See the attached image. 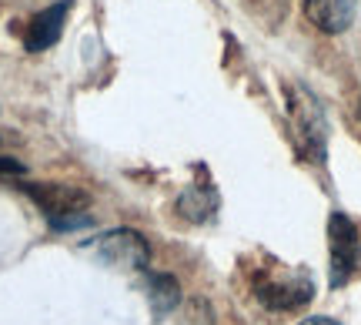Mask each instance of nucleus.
I'll use <instances>...</instances> for the list:
<instances>
[{"instance_id":"f257e3e1","label":"nucleus","mask_w":361,"mask_h":325,"mask_svg":"<svg viewBox=\"0 0 361 325\" xmlns=\"http://www.w3.org/2000/svg\"><path fill=\"white\" fill-rule=\"evenodd\" d=\"M328 252H331V288H341L361 265V235L355 221L341 211L328 218Z\"/></svg>"},{"instance_id":"f03ea898","label":"nucleus","mask_w":361,"mask_h":325,"mask_svg":"<svg viewBox=\"0 0 361 325\" xmlns=\"http://www.w3.org/2000/svg\"><path fill=\"white\" fill-rule=\"evenodd\" d=\"M94 252L104 261H111L114 268H130V272H141L151 265V245L141 232L134 228H114V232L101 235L94 242Z\"/></svg>"},{"instance_id":"7ed1b4c3","label":"nucleus","mask_w":361,"mask_h":325,"mask_svg":"<svg viewBox=\"0 0 361 325\" xmlns=\"http://www.w3.org/2000/svg\"><path fill=\"white\" fill-rule=\"evenodd\" d=\"M258 302L271 312H295L301 305H308L314 295V282L305 272H291L288 278H264L258 282Z\"/></svg>"},{"instance_id":"20e7f679","label":"nucleus","mask_w":361,"mask_h":325,"mask_svg":"<svg viewBox=\"0 0 361 325\" xmlns=\"http://www.w3.org/2000/svg\"><path fill=\"white\" fill-rule=\"evenodd\" d=\"M24 195L37 205L47 218H61V215H74V211H84L90 205V195L78 184H37V182H24Z\"/></svg>"},{"instance_id":"39448f33","label":"nucleus","mask_w":361,"mask_h":325,"mask_svg":"<svg viewBox=\"0 0 361 325\" xmlns=\"http://www.w3.org/2000/svg\"><path fill=\"white\" fill-rule=\"evenodd\" d=\"M291 114H295V128H298V134H301L305 148L322 161V155H324V117H322V111H318V101H311L305 91H298L295 101H291Z\"/></svg>"},{"instance_id":"423d86ee","label":"nucleus","mask_w":361,"mask_h":325,"mask_svg":"<svg viewBox=\"0 0 361 325\" xmlns=\"http://www.w3.org/2000/svg\"><path fill=\"white\" fill-rule=\"evenodd\" d=\"M358 11V0H305V17L322 34H341L348 30Z\"/></svg>"},{"instance_id":"0eeeda50","label":"nucleus","mask_w":361,"mask_h":325,"mask_svg":"<svg viewBox=\"0 0 361 325\" xmlns=\"http://www.w3.org/2000/svg\"><path fill=\"white\" fill-rule=\"evenodd\" d=\"M67 11H71V0H61V4H54V7H47L44 13H37L34 20H30V27H27V51H47V47H54L57 40H61V34H64V20H67Z\"/></svg>"},{"instance_id":"6e6552de","label":"nucleus","mask_w":361,"mask_h":325,"mask_svg":"<svg viewBox=\"0 0 361 325\" xmlns=\"http://www.w3.org/2000/svg\"><path fill=\"white\" fill-rule=\"evenodd\" d=\"M144 288H147V302H151V309L154 315H168L178 309L180 302V285L174 275H164V272H154L144 278Z\"/></svg>"},{"instance_id":"1a4fd4ad","label":"nucleus","mask_w":361,"mask_h":325,"mask_svg":"<svg viewBox=\"0 0 361 325\" xmlns=\"http://www.w3.org/2000/svg\"><path fill=\"white\" fill-rule=\"evenodd\" d=\"M90 215H78V211H74V215H61V218H51V228L54 232H71V228H87L90 225Z\"/></svg>"},{"instance_id":"9d476101","label":"nucleus","mask_w":361,"mask_h":325,"mask_svg":"<svg viewBox=\"0 0 361 325\" xmlns=\"http://www.w3.org/2000/svg\"><path fill=\"white\" fill-rule=\"evenodd\" d=\"M0 175H24V165H20L17 158L0 155Z\"/></svg>"},{"instance_id":"9b49d317","label":"nucleus","mask_w":361,"mask_h":325,"mask_svg":"<svg viewBox=\"0 0 361 325\" xmlns=\"http://www.w3.org/2000/svg\"><path fill=\"white\" fill-rule=\"evenodd\" d=\"M298 325H341V322L328 319V315H311V319H305V322H298Z\"/></svg>"}]
</instances>
